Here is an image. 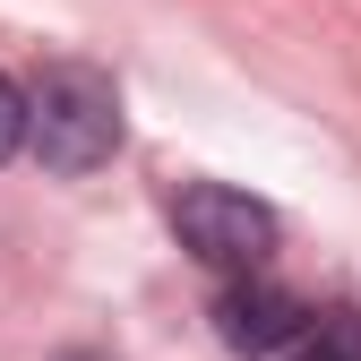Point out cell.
Wrapping results in <instances>:
<instances>
[{"label": "cell", "instance_id": "6da1fadb", "mask_svg": "<svg viewBox=\"0 0 361 361\" xmlns=\"http://www.w3.org/2000/svg\"><path fill=\"white\" fill-rule=\"evenodd\" d=\"M26 147L43 172H95L121 147V95L95 61H52L26 95Z\"/></svg>", "mask_w": 361, "mask_h": 361}, {"label": "cell", "instance_id": "7a4b0ae2", "mask_svg": "<svg viewBox=\"0 0 361 361\" xmlns=\"http://www.w3.org/2000/svg\"><path fill=\"white\" fill-rule=\"evenodd\" d=\"M172 224H180V250L224 267V276H258L267 250H276V215H267L258 198H241V190H215V180L180 190Z\"/></svg>", "mask_w": 361, "mask_h": 361}, {"label": "cell", "instance_id": "3957f363", "mask_svg": "<svg viewBox=\"0 0 361 361\" xmlns=\"http://www.w3.org/2000/svg\"><path fill=\"white\" fill-rule=\"evenodd\" d=\"M301 319H310V310L284 284H267V276H233V284L215 293V336L233 344V353H250V361L258 353H284L301 336Z\"/></svg>", "mask_w": 361, "mask_h": 361}, {"label": "cell", "instance_id": "277c9868", "mask_svg": "<svg viewBox=\"0 0 361 361\" xmlns=\"http://www.w3.org/2000/svg\"><path fill=\"white\" fill-rule=\"evenodd\" d=\"M301 361H361V310H319L301 319Z\"/></svg>", "mask_w": 361, "mask_h": 361}, {"label": "cell", "instance_id": "5b68a950", "mask_svg": "<svg viewBox=\"0 0 361 361\" xmlns=\"http://www.w3.org/2000/svg\"><path fill=\"white\" fill-rule=\"evenodd\" d=\"M18 147H26V95L9 86V69H0V164H9Z\"/></svg>", "mask_w": 361, "mask_h": 361}, {"label": "cell", "instance_id": "8992f818", "mask_svg": "<svg viewBox=\"0 0 361 361\" xmlns=\"http://www.w3.org/2000/svg\"><path fill=\"white\" fill-rule=\"evenodd\" d=\"M61 361H112V353H61Z\"/></svg>", "mask_w": 361, "mask_h": 361}]
</instances>
